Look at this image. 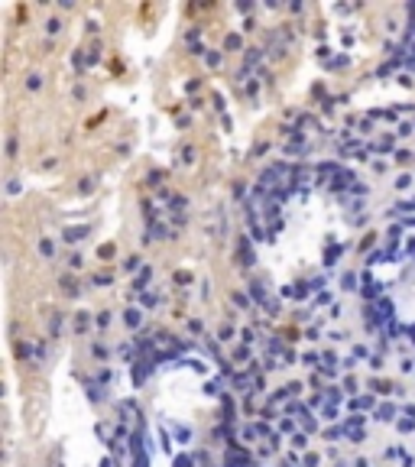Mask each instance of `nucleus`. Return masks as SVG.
Wrapping results in <instances>:
<instances>
[{"mask_svg": "<svg viewBox=\"0 0 415 467\" xmlns=\"http://www.w3.org/2000/svg\"><path fill=\"white\" fill-rule=\"evenodd\" d=\"M389 298H393L399 318L415 324V266L412 263H406V266H399L393 273V279H389Z\"/></svg>", "mask_w": 415, "mask_h": 467, "instance_id": "20e7f679", "label": "nucleus"}, {"mask_svg": "<svg viewBox=\"0 0 415 467\" xmlns=\"http://www.w3.org/2000/svg\"><path fill=\"white\" fill-rule=\"evenodd\" d=\"M52 431L62 445V467H101V445L82 386L68 380L65 367L52 393Z\"/></svg>", "mask_w": 415, "mask_h": 467, "instance_id": "f03ea898", "label": "nucleus"}, {"mask_svg": "<svg viewBox=\"0 0 415 467\" xmlns=\"http://www.w3.org/2000/svg\"><path fill=\"white\" fill-rule=\"evenodd\" d=\"M351 237L347 208L331 191H298L282 211V224L260 247V270L276 289L305 282Z\"/></svg>", "mask_w": 415, "mask_h": 467, "instance_id": "f257e3e1", "label": "nucleus"}, {"mask_svg": "<svg viewBox=\"0 0 415 467\" xmlns=\"http://www.w3.org/2000/svg\"><path fill=\"white\" fill-rule=\"evenodd\" d=\"M208 405H211V396H208L205 370H195L191 363H172L159 370L153 389V409L163 419L191 428L195 419L208 412Z\"/></svg>", "mask_w": 415, "mask_h": 467, "instance_id": "7ed1b4c3", "label": "nucleus"}]
</instances>
